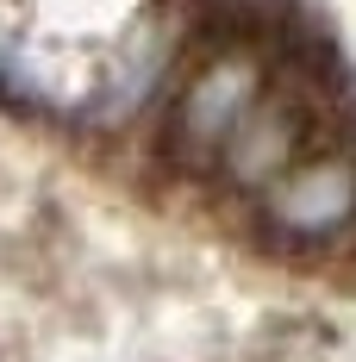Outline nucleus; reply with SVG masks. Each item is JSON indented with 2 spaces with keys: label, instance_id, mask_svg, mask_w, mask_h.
Instances as JSON below:
<instances>
[{
  "label": "nucleus",
  "instance_id": "nucleus-1",
  "mask_svg": "<svg viewBox=\"0 0 356 362\" xmlns=\"http://www.w3.org/2000/svg\"><path fill=\"white\" fill-rule=\"evenodd\" d=\"M263 100H269V75L256 63V50H238V44L213 50L188 75L176 112H169V132H163L169 163L176 169H225L231 144L263 112Z\"/></svg>",
  "mask_w": 356,
  "mask_h": 362
},
{
  "label": "nucleus",
  "instance_id": "nucleus-2",
  "mask_svg": "<svg viewBox=\"0 0 356 362\" xmlns=\"http://www.w3.org/2000/svg\"><path fill=\"white\" fill-rule=\"evenodd\" d=\"M256 218L269 238H282L294 250L331 244L356 225V163L325 150V156H294L282 175L256 194Z\"/></svg>",
  "mask_w": 356,
  "mask_h": 362
}]
</instances>
